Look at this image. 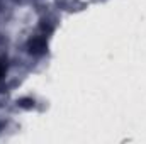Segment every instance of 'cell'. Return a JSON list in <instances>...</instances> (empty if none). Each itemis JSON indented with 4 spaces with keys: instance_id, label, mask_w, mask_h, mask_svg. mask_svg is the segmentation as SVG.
<instances>
[{
    "instance_id": "6da1fadb",
    "label": "cell",
    "mask_w": 146,
    "mask_h": 144,
    "mask_svg": "<svg viewBox=\"0 0 146 144\" xmlns=\"http://www.w3.org/2000/svg\"><path fill=\"white\" fill-rule=\"evenodd\" d=\"M44 51H46V41H44L42 37H34V39H31V42H29V53H31V54L39 56V54H42Z\"/></svg>"
},
{
    "instance_id": "7a4b0ae2",
    "label": "cell",
    "mask_w": 146,
    "mask_h": 144,
    "mask_svg": "<svg viewBox=\"0 0 146 144\" xmlns=\"http://www.w3.org/2000/svg\"><path fill=\"white\" fill-rule=\"evenodd\" d=\"M19 105L21 107H26V108H31L34 105V100H31V98H24V100H19Z\"/></svg>"
}]
</instances>
